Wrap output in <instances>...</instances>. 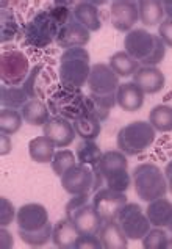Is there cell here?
<instances>
[{"label":"cell","instance_id":"37","mask_svg":"<svg viewBox=\"0 0 172 249\" xmlns=\"http://www.w3.org/2000/svg\"><path fill=\"white\" fill-rule=\"evenodd\" d=\"M42 69H44V65H42V63H39V65L32 68L30 72H28V75H27L25 82L22 83V88H24V91L27 92L30 99H38L36 97V88H34V85H36V80H38V77H39Z\"/></svg>","mask_w":172,"mask_h":249},{"label":"cell","instance_id":"15","mask_svg":"<svg viewBox=\"0 0 172 249\" xmlns=\"http://www.w3.org/2000/svg\"><path fill=\"white\" fill-rule=\"evenodd\" d=\"M89 39H91V32L88 28H85L80 22H77L72 11L68 22L60 28L58 36H56V44L61 49H64V51H68V49H74V47H85L89 42Z\"/></svg>","mask_w":172,"mask_h":249},{"label":"cell","instance_id":"39","mask_svg":"<svg viewBox=\"0 0 172 249\" xmlns=\"http://www.w3.org/2000/svg\"><path fill=\"white\" fill-rule=\"evenodd\" d=\"M0 207H2V210H0V212H2V213H0V224H2V227H6L8 224L13 223L14 218H16L17 210L14 209V205L6 197L0 199Z\"/></svg>","mask_w":172,"mask_h":249},{"label":"cell","instance_id":"16","mask_svg":"<svg viewBox=\"0 0 172 249\" xmlns=\"http://www.w3.org/2000/svg\"><path fill=\"white\" fill-rule=\"evenodd\" d=\"M42 135L47 137L55 147L64 149L69 144H72L77 133L72 123L63 116H53L47 121L46 125H42Z\"/></svg>","mask_w":172,"mask_h":249},{"label":"cell","instance_id":"31","mask_svg":"<svg viewBox=\"0 0 172 249\" xmlns=\"http://www.w3.org/2000/svg\"><path fill=\"white\" fill-rule=\"evenodd\" d=\"M149 123L156 132H172V107L156 105L149 113Z\"/></svg>","mask_w":172,"mask_h":249},{"label":"cell","instance_id":"29","mask_svg":"<svg viewBox=\"0 0 172 249\" xmlns=\"http://www.w3.org/2000/svg\"><path fill=\"white\" fill-rule=\"evenodd\" d=\"M30 101V97L24 91L22 87H6L2 85L0 88V102L3 108L22 110V107Z\"/></svg>","mask_w":172,"mask_h":249},{"label":"cell","instance_id":"10","mask_svg":"<svg viewBox=\"0 0 172 249\" xmlns=\"http://www.w3.org/2000/svg\"><path fill=\"white\" fill-rule=\"evenodd\" d=\"M28 72L30 61L20 51H5L0 56V75L6 87H22Z\"/></svg>","mask_w":172,"mask_h":249},{"label":"cell","instance_id":"9","mask_svg":"<svg viewBox=\"0 0 172 249\" xmlns=\"http://www.w3.org/2000/svg\"><path fill=\"white\" fill-rule=\"evenodd\" d=\"M99 169L106 182V187L125 193L132 185V177L128 174V161L124 152L108 151L99 161Z\"/></svg>","mask_w":172,"mask_h":249},{"label":"cell","instance_id":"1","mask_svg":"<svg viewBox=\"0 0 172 249\" xmlns=\"http://www.w3.org/2000/svg\"><path fill=\"white\" fill-rule=\"evenodd\" d=\"M125 52L141 66H156L164 60L166 46L158 35L149 33L146 28H133L124 39Z\"/></svg>","mask_w":172,"mask_h":249},{"label":"cell","instance_id":"38","mask_svg":"<svg viewBox=\"0 0 172 249\" xmlns=\"http://www.w3.org/2000/svg\"><path fill=\"white\" fill-rule=\"evenodd\" d=\"M102 249V241L99 235H92V233H80L74 243V249Z\"/></svg>","mask_w":172,"mask_h":249},{"label":"cell","instance_id":"41","mask_svg":"<svg viewBox=\"0 0 172 249\" xmlns=\"http://www.w3.org/2000/svg\"><path fill=\"white\" fill-rule=\"evenodd\" d=\"M13 149L11 144V140H10V135H3L2 133V155H8Z\"/></svg>","mask_w":172,"mask_h":249},{"label":"cell","instance_id":"28","mask_svg":"<svg viewBox=\"0 0 172 249\" xmlns=\"http://www.w3.org/2000/svg\"><path fill=\"white\" fill-rule=\"evenodd\" d=\"M102 151L94 140H83L75 149V157L78 163L91 168H99V161L102 159Z\"/></svg>","mask_w":172,"mask_h":249},{"label":"cell","instance_id":"11","mask_svg":"<svg viewBox=\"0 0 172 249\" xmlns=\"http://www.w3.org/2000/svg\"><path fill=\"white\" fill-rule=\"evenodd\" d=\"M118 223L122 227L127 238L135 241L142 240L147 235V232L152 229V224H150L146 212L142 210L139 204L133 202H127L125 207L120 210Z\"/></svg>","mask_w":172,"mask_h":249},{"label":"cell","instance_id":"5","mask_svg":"<svg viewBox=\"0 0 172 249\" xmlns=\"http://www.w3.org/2000/svg\"><path fill=\"white\" fill-rule=\"evenodd\" d=\"M103 185V176L99 168H91L77 163L61 176V187L70 196L96 193Z\"/></svg>","mask_w":172,"mask_h":249},{"label":"cell","instance_id":"19","mask_svg":"<svg viewBox=\"0 0 172 249\" xmlns=\"http://www.w3.org/2000/svg\"><path fill=\"white\" fill-rule=\"evenodd\" d=\"M144 91H142L135 82H128L119 85L116 91V102L124 111L135 113L141 110L144 105Z\"/></svg>","mask_w":172,"mask_h":249},{"label":"cell","instance_id":"6","mask_svg":"<svg viewBox=\"0 0 172 249\" xmlns=\"http://www.w3.org/2000/svg\"><path fill=\"white\" fill-rule=\"evenodd\" d=\"M156 130L147 121H135L118 132V147L125 155H139L154 144Z\"/></svg>","mask_w":172,"mask_h":249},{"label":"cell","instance_id":"13","mask_svg":"<svg viewBox=\"0 0 172 249\" xmlns=\"http://www.w3.org/2000/svg\"><path fill=\"white\" fill-rule=\"evenodd\" d=\"M86 85L89 88V94L110 96V94H116L120 83H119V75H116V72L110 68V65L96 63L94 66H91V72Z\"/></svg>","mask_w":172,"mask_h":249},{"label":"cell","instance_id":"14","mask_svg":"<svg viewBox=\"0 0 172 249\" xmlns=\"http://www.w3.org/2000/svg\"><path fill=\"white\" fill-rule=\"evenodd\" d=\"M111 25L119 32H132L139 20L138 2L133 0H114L110 5Z\"/></svg>","mask_w":172,"mask_h":249},{"label":"cell","instance_id":"7","mask_svg":"<svg viewBox=\"0 0 172 249\" xmlns=\"http://www.w3.org/2000/svg\"><path fill=\"white\" fill-rule=\"evenodd\" d=\"M63 24L52 10L38 11L24 27V38L27 44L33 47H47L52 41H56Z\"/></svg>","mask_w":172,"mask_h":249},{"label":"cell","instance_id":"44","mask_svg":"<svg viewBox=\"0 0 172 249\" xmlns=\"http://www.w3.org/2000/svg\"><path fill=\"white\" fill-rule=\"evenodd\" d=\"M163 8H164V14L172 19V0H166V2H163Z\"/></svg>","mask_w":172,"mask_h":249},{"label":"cell","instance_id":"25","mask_svg":"<svg viewBox=\"0 0 172 249\" xmlns=\"http://www.w3.org/2000/svg\"><path fill=\"white\" fill-rule=\"evenodd\" d=\"M55 152V144L44 135L30 140V143H28V155L34 163H41V165L52 163Z\"/></svg>","mask_w":172,"mask_h":249},{"label":"cell","instance_id":"33","mask_svg":"<svg viewBox=\"0 0 172 249\" xmlns=\"http://www.w3.org/2000/svg\"><path fill=\"white\" fill-rule=\"evenodd\" d=\"M52 231H53V226L50 223L44 227V229L34 231V232H27V231L17 229L19 237L22 238L25 245L32 246V248H41V246L47 245L49 241L52 240Z\"/></svg>","mask_w":172,"mask_h":249},{"label":"cell","instance_id":"40","mask_svg":"<svg viewBox=\"0 0 172 249\" xmlns=\"http://www.w3.org/2000/svg\"><path fill=\"white\" fill-rule=\"evenodd\" d=\"M158 36L164 42V46L172 47V19L166 18L158 25Z\"/></svg>","mask_w":172,"mask_h":249},{"label":"cell","instance_id":"8","mask_svg":"<svg viewBox=\"0 0 172 249\" xmlns=\"http://www.w3.org/2000/svg\"><path fill=\"white\" fill-rule=\"evenodd\" d=\"M66 218L72 223L80 233H92L97 235L102 227V218L97 213L92 199L89 201V195L72 196V199L64 207Z\"/></svg>","mask_w":172,"mask_h":249},{"label":"cell","instance_id":"22","mask_svg":"<svg viewBox=\"0 0 172 249\" xmlns=\"http://www.w3.org/2000/svg\"><path fill=\"white\" fill-rule=\"evenodd\" d=\"M78 235H80V232L77 231V227L70 223L68 218H63L53 224L52 243L56 248L70 249V248H74V243L78 238Z\"/></svg>","mask_w":172,"mask_h":249},{"label":"cell","instance_id":"34","mask_svg":"<svg viewBox=\"0 0 172 249\" xmlns=\"http://www.w3.org/2000/svg\"><path fill=\"white\" fill-rule=\"evenodd\" d=\"M144 249H166L171 246V241L166 231L163 227H154L147 232V235L141 240Z\"/></svg>","mask_w":172,"mask_h":249},{"label":"cell","instance_id":"32","mask_svg":"<svg viewBox=\"0 0 172 249\" xmlns=\"http://www.w3.org/2000/svg\"><path fill=\"white\" fill-rule=\"evenodd\" d=\"M22 113L13 108H2L0 111V132L3 135H14L22 127Z\"/></svg>","mask_w":172,"mask_h":249},{"label":"cell","instance_id":"4","mask_svg":"<svg viewBox=\"0 0 172 249\" xmlns=\"http://www.w3.org/2000/svg\"><path fill=\"white\" fill-rule=\"evenodd\" d=\"M132 182L138 197L146 202L164 197V195L169 191L166 176L155 163H141V165L135 166L132 173Z\"/></svg>","mask_w":172,"mask_h":249},{"label":"cell","instance_id":"18","mask_svg":"<svg viewBox=\"0 0 172 249\" xmlns=\"http://www.w3.org/2000/svg\"><path fill=\"white\" fill-rule=\"evenodd\" d=\"M133 82L144 91V94H156L166 85V77L156 66H141L133 75Z\"/></svg>","mask_w":172,"mask_h":249},{"label":"cell","instance_id":"36","mask_svg":"<svg viewBox=\"0 0 172 249\" xmlns=\"http://www.w3.org/2000/svg\"><path fill=\"white\" fill-rule=\"evenodd\" d=\"M19 35V25L17 20L14 19L11 13H5L2 14V41H10L14 39V36Z\"/></svg>","mask_w":172,"mask_h":249},{"label":"cell","instance_id":"43","mask_svg":"<svg viewBox=\"0 0 172 249\" xmlns=\"http://www.w3.org/2000/svg\"><path fill=\"white\" fill-rule=\"evenodd\" d=\"M164 176H166V182H168V190L172 193V160L168 161L166 168H164Z\"/></svg>","mask_w":172,"mask_h":249},{"label":"cell","instance_id":"24","mask_svg":"<svg viewBox=\"0 0 172 249\" xmlns=\"http://www.w3.org/2000/svg\"><path fill=\"white\" fill-rule=\"evenodd\" d=\"M72 11L77 22H80L89 32L100 30L102 20H100V11L97 8V5H92L91 2H80L74 6Z\"/></svg>","mask_w":172,"mask_h":249},{"label":"cell","instance_id":"3","mask_svg":"<svg viewBox=\"0 0 172 249\" xmlns=\"http://www.w3.org/2000/svg\"><path fill=\"white\" fill-rule=\"evenodd\" d=\"M91 72V56L85 47L64 51L60 56V82L66 87L83 88Z\"/></svg>","mask_w":172,"mask_h":249},{"label":"cell","instance_id":"30","mask_svg":"<svg viewBox=\"0 0 172 249\" xmlns=\"http://www.w3.org/2000/svg\"><path fill=\"white\" fill-rule=\"evenodd\" d=\"M110 68L119 77H130V75L133 77L136 74V71L141 68V65L124 51V52H116L114 55H111Z\"/></svg>","mask_w":172,"mask_h":249},{"label":"cell","instance_id":"26","mask_svg":"<svg viewBox=\"0 0 172 249\" xmlns=\"http://www.w3.org/2000/svg\"><path fill=\"white\" fill-rule=\"evenodd\" d=\"M139 19L147 27H158L164 20V8L160 0H139Z\"/></svg>","mask_w":172,"mask_h":249},{"label":"cell","instance_id":"21","mask_svg":"<svg viewBox=\"0 0 172 249\" xmlns=\"http://www.w3.org/2000/svg\"><path fill=\"white\" fill-rule=\"evenodd\" d=\"M146 215L152 227H163V229H166L172 223V202L164 197L150 201L147 205Z\"/></svg>","mask_w":172,"mask_h":249},{"label":"cell","instance_id":"17","mask_svg":"<svg viewBox=\"0 0 172 249\" xmlns=\"http://www.w3.org/2000/svg\"><path fill=\"white\" fill-rule=\"evenodd\" d=\"M16 223H17V229L27 232L44 229L50 223L47 209L41 204H25L17 209Z\"/></svg>","mask_w":172,"mask_h":249},{"label":"cell","instance_id":"12","mask_svg":"<svg viewBox=\"0 0 172 249\" xmlns=\"http://www.w3.org/2000/svg\"><path fill=\"white\" fill-rule=\"evenodd\" d=\"M125 193L120 191H114L108 187H102L99 191H96L92 196V204L97 210V213L102 218V221H111V219H118L120 210L125 207L127 204Z\"/></svg>","mask_w":172,"mask_h":249},{"label":"cell","instance_id":"42","mask_svg":"<svg viewBox=\"0 0 172 249\" xmlns=\"http://www.w3.org/2000/svg\"><path fill=\"white\" fill-rule=\"evenodd\" d=\"M2 248H13L14 245V241H13V237H11V233L6 232L5 227H2Z\"/></svg>","mask_w":172,"mask_h":249},{"label":"cell","instance_id":"20","mask_svg":"<svg viewBox=\"0 0 172 249\" xmlns=\"http://www.w3.org/2000/svg\"><path fill=\"white\" fill-rule=\"evenodd\" d=\"M97 235L100 241H102L103 249H127L128 248V238L124 233L120 224L118 223V219L103 221Z\"/></svg>","mask_w":172,"mask_h":249},{"label":"cell","instance_id":"35","mask_svg":"<svg viewBox=\"0 0 172 249\" xmlns=\"http://www.w3.org/2000/svg\"><path fill=\"white\" fill-rule=\"evenodd\" d=\"M77 157L75 154L72 151H68V149H63V151H58L55 152V157L52 160V163H50V166H52V171L53 173L61 177L66 171H69L72 166L77 165Z\"/></svg>","mask_w":172,"mask_h":249},{"label":"cell","instance_id":"27","mask_svg":"<svg viewBox=\"0 0 172 249\" xmlns=\"http://www.w3.org/2000/svg\"><path fill=\"white\" fill-rule=\"evenodd\" d=\"M100 124H102V121L94 115V111H89L78 119L72 121L75 133L82 140H96L100 132H102V125Z\"/></svg>","mask_w":172,"mask_h":249},{"label":"cell","instance_id":"23","mask_svg":"<svg viewBox=\"0 0 172 249\" xmlns=\"http://www.w3.org/2000/svg\"><path fill=\"white\" fill-rule=\"evenodd\" d=\"M22 118L27 124L34 125V127H42L47 124V121L50 119V108L47 104H44L39 99H30L24 107L22 110Z\"/></svg>","mask_w":172,"mask_h":249},{"label":"cell","instance_id":"2","mask_svg":"<svg viewBox=\"0 0 172 249\" xmlns=\"http://www.w3.org/2000/svg\"><path fill=\"white\" fill-rule=\"evenodd\" d=\"M49 108L55 116H63L72 123L86 113L94 111V105L89 96L83 94L82 88L61 85L49 99Z\"/></svg>","mask_w":172,"mask_h":249},{"label":"cell","instance_id":"45","mask_svg":"<svg viewBox=\"0 0 172 249\" xmlns=\"http://www.w3.org/2000/svg\"><path fill=\"white\" fill-rule=\"evenodd\" d=\"M168 229H169V231H171V232H172V223H171V226H169V227H168Z\"/></svg>","mask_w":172,"mask_h":249}]
</instances>
